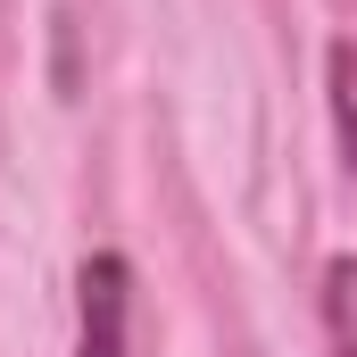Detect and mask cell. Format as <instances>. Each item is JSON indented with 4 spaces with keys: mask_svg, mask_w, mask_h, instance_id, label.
I'll use <instances>...</instances> for the list:
<instances>
[{
    "mask_svg": "<svg viewBox=\"0 0 357 357\" xmlns=\"http://www.w3.org/2000/svg\"><path fill=\"white\" fill-rule=\"evenodd\" d=\"M133 324V266L116 250H91L75 274V357H125Z\"/></svg>",
    "mask_w": 357,
    "mask_h": 357,
    "instance_id": "6da1fadb",
    "label": "cell"
},
{
    "mask_svg": "<svg viewBox=\"0 0 357 357\" xmlns=\"http://www.w3.org/2000/svg\"><path fill=\"white\" fill-rule=\"evenodd\" d=\"M324 333H333V357H357V258L324 266Z\"/></svg>",
    "mask_w": 357,
    "mask_h": 357,
    "instance_id": "7a4b0ae2",
    "label": "cell"
},
{
    "mask_svg": "<svg viewBox=\"0 0 357 357\" xmlns=\"http://www.w3.org/2000/svg\"><path fill=\"white\" fill-rule=\"evenodd\" d=\"M324 84H333V133H341V158H349V175H357V42H333Z\"/></svg>",
    "mask_w": 357,
    "mask_h": 357,
    "instance_id": "3957f363",
    "label": "cell"
}]
</instances>
